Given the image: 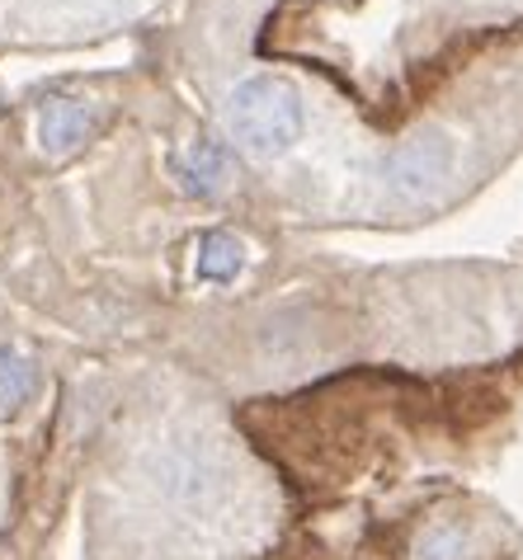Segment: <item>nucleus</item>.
Returning <instances> with one entry per match:
<instances>
[{"label": "nucleus", "mask_w": 523, "mask_h": 560, "mask_svg": "<svg viewBox=\"0 0 523 560\" xmlns=\"http://www.w3.org/2000/svg\"><path fill=\"white\" fill-rule=\"evenodd\" d=\"M236 142L255 155H283L302 142V95L279 75H251L226 100Z\"/></svg>", "instance_id": "f257e3e1"}, {"label": "nucleus", "mask_w": 523, "mask_h": 560, "mask_svg": "<svg viewBox=\"0 0 523 560\" xmlns=\"http://www.w3.org/2000/svg\"><path fill=\"white\" fill-rule=\"evenodd\" d=\"M449 165H453V142L443 132H420L402 142L387 155V184L396 198H425L439 179H449Z\"/></svg>", "instance_id": "f03ea898"}, {"label": "nucleus", "mask_w": 523, "mask_h": 560, "mask_svg": "<svg viewBox=\"0 0 523 560\" xmlns=\"http://www.w3.org/2000/svg\"><path fill=\"white\" fill-rule=\"evenodd\" d=\"M90 108L85 104H75V100H48L43 104V114H38V142L43 151H53V155H67L75 151L90 137Z\"/></svg>", "instance_id": "7ed1b4c3"}, {"label": "nucleus", "mask_w": 523, "mask_h": 560, "mask_svg": "<svg viewBox=\"0 0 523 560\" xmlns=\"http://www.w3.org/2000/svg\"><path fill=\"white\" fill-rule=\"evenodd\" d=\"M241 269H245V250H241L236 236H226V231H208V236H198L194 273L204 278V283H232Z\"/></svg>", "instance_id": "20e7f679"}, {"label": "nucleus", "mask_w": 523, "mask_h": 560, "mask_svg": "<svg viewBox=\"0 0 523 560\" xmlns=\"http://www.w3.org/2000/svg\"><path fill=\"white\" fill-rule=\"evenodd\" d=\"M175 170H179V179H184V189H189V194H212L222 184L226 155H222L218 142H194V151L184 155Z\"/></svg>", "instance_id": "39448f33"}, {"label": "nucleus", "mask_w": 523, "mask_h": 560, "mask_svg": "<svg viewBox=\"0 0 523 560\" xmlns=\"http://www.w3.org/2000/svg\"><path fill=\"white\" fill-rule=\"evenodd\" d=\"M38 386L34 358H24L20 349H0V410H20Z\"/></svg>", "instance_id": "423d86ee"}, {"label": "nucleus", "mask_w": 523, "mask_h": 560, "mask_svg": "<svg viewBox=\"0 0 523 560\" xmlns=\"http://www.w3.org/2000/svg\"><path fill=\"white\" fill-rule=\"evenodd\" d=\"M415 560H467V537L457 533V527H439V533L420 537Z\"/></svg>", "instance_id": "0eeeda50"}]
</instances>
